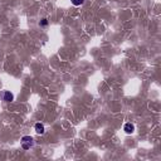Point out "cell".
<instances>
[{"label":"cell","mask_w":161,"mask_h":161,"mask_svg":"<svg viewBox=\"0 0 161 161\" xmlns=\"http://www.w3.org/2000/svg\"><path fill=\"white\" fill-rule=\"evenodd\" d=\"M34 128H35V132L37 133H44V126L42 125V123H35V126H34Z\"/></svg>","instance_id":"4"},{"label":"cell","mask_w":161,"mask_h":161,"mask_svg":"<svg viewBox=\"0 0 161 161\" xmlns=\"http://www.w3.org/2000/svg\"><path fill=\"white\" fill-rule=\"evenodd\" d=\"M71 1H72V4H73V5L79 6V5H82L84 3V0H71Z\"/></svg>","instance_id":"5"},{"label":"cell","mask_w":161,"mask_h":161,"mask_svg":"<svg viewBox=\"0 0 161 161\" xmlns=\"http://www.w3.org/2000/svg\"><path fill=\"white\" fill-rule=\"evenodd\" d=\"M47 24H48V20H47V19H42V22H40V25H42V26H46Z\"/></svg>","instance_id":"6"},{"label":"cell","mask_w":161,"mask_h":161,"mask_svg":"<svg viewBox=\"0 0 161 161\" xmlns=\"http://www.w3.org/2000/svg\"><path fill=\"white\" fill-rule=\"evenodd\" d=\"M33 145H34L33 137H30V136H24V137L22 139V147L24 150H29Z\"/></svg>","instance_id":"1"},{"label":"cell","mask_w":161,"mask_h":161,"mask_svg":"<svg viewBox=\"0 0 161 161\" xmlns=\"http://www.w3.org/2000/svg\"><path fill=\"white\" fill-rule=\"evenodd\" d=\"M123 130H125L126 133H132L133 131H135V126H133V123L128 122V123H126V125L123 126Z\"/></svg>","instance_id":"3"},{"label":"cell","mask_w":161,"mask_h":161,"mask_svg":"<svg viewBox=\"0 0 161 161\" xmlns=\"http://www.w3.org/2000/svg\"><path fill=\"white\" fill-rule=\"evenodd\" d=\"M1 100H3V101H5V102H12L13 100H14V96H13L12 92L4 91V92L1 93Z\"/></svg>","instance_id":"2"}]
</instances>
